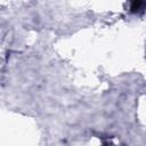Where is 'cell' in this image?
<instances>
[{
  "label": "cell",
  "instance_id": "6da1fadb",
  "mask_svg": "<svg viewBox=\"0 0 146 146\" xmlns=\"http://www.w3.org/2000/svg\"><path fill=\"white\" fill-rule=\"evenodd\" d=\"M145 8H146V2L145 1H140V0L131 2V6H130L131 13H138V11L145 9Z\"/></svg>",
  "mask_w": 146,
  "mask_h": 146
}]
</instances>
